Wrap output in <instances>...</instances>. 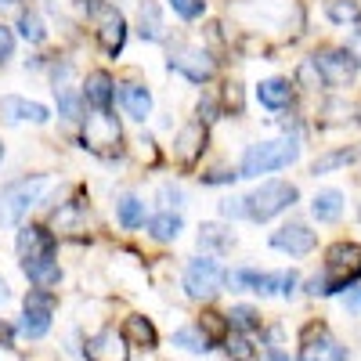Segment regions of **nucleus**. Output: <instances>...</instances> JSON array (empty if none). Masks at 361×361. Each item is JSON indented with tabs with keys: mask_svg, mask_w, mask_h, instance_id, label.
I'll return each instance as SVG.
<instances>
[{
	"mask_svg": "<svg viewBox=\"0 0 361 361\" xmlns=\"http://www.w3.org/2000/svg\"><path fill=\"white\" fill-rule=\"evenodd\" d=\"M51 188L47 177H22V180H11V185L0 192V224L4 228H15L29 209H33L44 192Z\"/></svg>",
	"mask_w": 361,
	"mask_h": 361,
	"instance_id": "obj_4",
	"label": "nucleus"
},
{
	"mask_svg": "<svg viewBox=\"0 0 361 361\" xmlns=\"http://www.w3.org/2000/svg\"><path fill=\"white\" fill-rule=\"evenodd\" d=\"M173 347H185L192 354H206L209 350V336L202 333L199 325H188V329H177L173 333Z\"/></svg>",
	"mask_w": 361,
	"mask_h": 361,
	"instance_id": "obj_29",
	"label": "nucleus"
},
{
	"mask_svg": "<svg viewBox=\"0 0 361 361\" xmlns=\"http://www.w3.org/2000/svg\"><path fill=\"white\" fill-rule=\"evenodd\" d=\"M11 54H15V37L8 25H0V62H8Z\"/></svg>",
	"mask_w": 361,
	"mask_h": 361,
	"instance_id": "obj_38",
	"label": "nucleus"
},
{
	"mask_svg": "<svg viewBox=\"0 0 361 361\" xmlns=\"http://www.w3.org/2000/svg\"><path fill=\"white\" fill-rule=\"evenodd\" d=\"M170 69H177L180 76H188L192 83H206L209 76L217 73V62L202 47H177L170 54Z\"/></svg>",
	"mask_w": 361,
	"mask_h": 361,
	"instance_id": "obj_12",
	"label": "nucleus"
},
{
	"mask_svg": "<svg viewBox=\"0 0 361 361\" xmlns=\"http://www.w3.org/2000/svg\"><path fill=\"white\" fill-rule=\"evenodd\" d=\"M224 318H228V325H231V329H238V333H253V329L260 325V314H257L253 307H246V304L231 307Z\"/></svg>",
	"mask_w": 361,
	"mask_h": 361,
	"instance_id": "obj_33",
	"label": "nucleus"
},
{
	"mask_svg": "<svg viewBox=\"0 0 361 361\" xmlns=\"http://www.w3.org/2000/svg\"><path fill=\"white\" fill-rule=\"evenodd\" d=\"M119 105H123V112L130 119H137V123H145V119L152 116V94H148V87H141V83H119Z\"/></svg>",
	"mask_w": 361,
	"mask_h": 361,
	"instance_id": "obj_18",
	"label": "nucleus"
},
{
	"mask_svg": "<svg viewBox=\"0 0 361 361\" xmlns=\"http://www.w3.org/2000/svg\"><path fill=\"white\" fill-rule=\"evenodd\" d=\"M271 246L289 257H307L318 246V235L307 224H282L279 231H271Z\"/></svg>",
	"mask_w": 361,
	"mask_h": 361,
	"instance_id": "obj_13",
	"label": "nucleus"
},
{
	"mask_svg": "<svg viewBox=\"0 0 361 361\" xmlns=\"http://www.w3.org/2000/svg\"><path fill=\"white\" fill-rule=\"evenodd\" d=\"M296 185H289V180H267V185H260L253 195H246V217L250 221H271L279 217L282 209H289L296 202Z\"/></svg>",
	"mask_w": 361,
	"mask_h": 361,
	"instance_id": "obj_5",
	"label": "nucleus"
},
{
	"mask_svg": "<svg viewBox=\"0 0 361 361\" xmlns=\"http://www.w3.org/2000/svg\"><path fill=\"white\" fill-rule=\"evenodd\" d=\"M159 199L166 202V209H170V206H180V202H185V195H180V188H173V185H163V188H159Z\"/></svg>",
	"mask_w": 361,
	"mask_h": 361,
	"instance_id": "obj_41",
	"label": "nucleus"
},
{
	"mask_svg": "<svg viewBox=\"0 0 361 361\" xmlns=\"http://www.w3.org/2000/svg\"><path fill=\"white\" fill-rule=\"evenodd\" d=\"M340 214H343V192L325 188V192H318V195L311 199V217H314L318 224L340 221Z\"/></svg>",
	"mask_w": 361,
	"mask_h": 361,
	"instance_id": "obj_24",
	"label": "nucleus"
},
{
	"mask_svg": "<svg viewBox=\"0 0 361 361\" xmlns=\"http://www.w3.org/2000/svg\"><path fill=\"white\" fill-rule=\"evenodd\" d=\"M130 354V343L123 340V333H116V329H102L87 340V357L90 361H127Z\"/></svg>",
	"mask_w": 361,
	"mask_h": 361,
	"instance_id": "obj_15",
	"label": "nucleus"
},
{
	"mask_svg": "<svg viewBox=\"0 0 361 361\" xmlns=\"http://www.w3.org/2000/svg\"><path fill=\"white\" fill-rule=\"evenodd\" d=\"M119 123H116V116L109 112H94V116H87V123H83V148H90V152H109V148H119Z\"/></svg>",
	"mask_w": 361,
	"mask_h": 361,
	"instance_id": "obj_11",
	"label": "nucleus"
},
{
	"mask_svg": "<svg viewBox=\"0 0 361 361\" xmlns=\"http://www.w3.org/2000/svg\"><path fill=\"white\" fill-rule=\"evenodd\" d=\"M357 123H361V109H357Z\"/></svg>",
	"mask_w": 361,
	"mask_h": 361,
	"instance_id": "obj_47",
	"label": "nucleus"
},
{
	"mask_svg": "<svg viewBox=\"0 0 361 361\" xmlns=\"http://www.w3.org/2000/svg\"><path fill=\"white\" fill-rule=\"evenodd\" d=\"M361 156V148H343V152H329V156H322V159H314L311 163V173L318 177V173H329V170H336V166H347V163H354Z\"/></svg>",
	"mask_w": 361,
	"mask_h": 361,
	"instance_id": "obj_30",
	"label": "nucleus"
},
{
	"mask_svg": "<svg viewBox=\"0 0 361 361\" xmlns=\"http://www.w3.org/2000/svg\"><path fill=\"white\" fill-rule=\"evenodd\" d=\"M221 214L224 217H246V199H224L221 202Z\"/></svg>",
	"mask_w": 361,
	"mask_h": 361,
	"instance_id": "obj_39",
	"label": "nucleus"
},
{
	"mask_svg": "<svg viewBox=\"0 0 361 361\" xmlns=\"http://www.w3.org/2000/svg\"><path fill=\"white\" fill-rule=\"evenodd\" d=\"M343 304H347V311H354V314H357V311H361V289H350Z\"/></svg>",
	"mask_w": 361,
	"mask_h": 361,
	"instance_id": "obj_43",
	"label": "nucleus"
},
{
	"mask_svg": "<svg viewBox=\"0 0 361 361\" xmlns=\"http://www.w3.org/2000/svg\"><path fill=\"white\" fill-rule=\"evenodd\" d=\"M228 354H235L238 361H246L250 354H253V347H250V340L238 333V336H228Z\"/></svg>",
	"mask_w": 361,
	"mask_h": 361,
	"instance_id": "obj_37",
	"label": "nucleus"
},
{
	"mask_svg": "<svg viewBox=\"0 0 361 361\" xmlns=\"http://www.w3.org/2000/svg\"><path fill=\"white\" fill-rule=\"evenodd\" d=\"M361 279V246L357 243H336L325 253V271L307 282V293L333 296L340 289H350Z\"/></svg>",
	"mask_w": 361,
	"mask_h": 361,
	"instance_id": "obj_2",
	"label": "nucleus"
},
{
	"mask_svg": "<svg viewBox=\"0 0 361 361\" xmlns=\"http://www.w3.org/2000/svg\"><path fill=\"white\" fill-rule=\"evenodd\" d=\"M15 246H18V257H22V264H33V260H51V257H54V250H58L54 235H51L47 228H37V224L22 228Z\"/></svg>",
	"mask_w": 361,
	"mask_h": 361,
	"instance_id": "obj_14",
	"label": "nucleus"
},
{
	"mask_svg": "<svg viewBox=\"0 0 361 361\" xmlns=\"http://www.w3.org/2000/svg\"><path fill=\"white\" fill-rule=\"evenodd\" d=\"M325 15L336 25H357L361 22V8L354 0H325Z\"/></svg>",
	"mask_w": 361,
	"mask_h": 361,
	"instance_id": "obj_28",
	"label": "nucleus"
},
{
	"mask_svg": "<svg viewBox=\"0 0 361 361\" xmlns=\"http://www.w3.org/2000/svg\"><path fill=\"white\" fill-rule=\"evenodd\" d=\"M18 33H22L29 44H44V37H47L44 18H40L37 11H22V15H18Z\"/></svg>",
	"mask_w": 361,
	"mask_h": 361,
	"instance_id": "obj_32",
	"label": "nucleus"
},
{
	"mask_svg": "<svg viewBox=\"0 0 361 361\" xmlns=\"http://www.w3.org/2000/svg\"><path fill=\"white\" fill-rule=\"evenodd\" d=\"M238 173H228V170H217V173H206L202 185H228V180H235Z\"/></svg>",
	"mask_w": 361,
	"mask_h": 361,
	"instance_id": "obj_42",
	"label": "nucleus"
},
{
	"mask_svg": "<svg viewBox=\"0 0 361 361\" xmlns=\"http://www.w3.org/2000/svg\"><path fill=\"white\" fill-rule=\"evenodd\" d=\"M15 4V0H0V11H4V8H11Z\"/></svg>",
	"mask_w": 361,
	"mask_h": 361,
	"instance_id": "obj_46",
	"label": "nucleus"
},
{
	"mask_svg": "<svg viewBox=\"0 0 361 361\" xmlns=\"http://www.w3.org/2000/svg\"><path fill=\"white\" fill-rule=\"evenodd\" d=\"M22 271L29 275V282H33L37 289H51L58 286V279H62V271H58V260H33V264H22Z\"/></svg>",
	"mask_w": 361,
	"mask_h": 361,
	"instance_id": "obj_25",
	"label": "nucleus"
},
{
	"mask_svg": "<svg viewBox=\"0 0 361 361\" xmlns=\"http://www.w3.org/2000/svg\"><path fill=\"white\" fill-rule=\"evenodd\" d=\"M260 361H289V357H286L282 350H275V347H264V350H260Z\"/></svg>",
	"mask_w": 361,
	"mask_h": 361,
	"instance_id": "obj_44",
	"label": "nucleus"
},
{
	"mask_svg": "<svg viewBox=\"0 0 361 361\" xmlns=\"http://www.w3.org/2000/svg\"><path fill=\"white\" fill-rule=\"evenodd\" d=\"M202 148H206V127L199 123V119H192V123H185L177 130V137H173V156L185 163V166H192L199 156H202Z\"/></svg>",
	"mask_w": 361,
	"mask_h": 361,
	"instance_id": "obj_17",
	"label": "nucleus"
},
{
	"mask_svg": "<svg viewBox=\"0 0 361 361\" xmlns=\"http://www.w3.org/2000/svg\"><path fill=\"white\" fill-rule=\"evenodd\" d=\"M300 361H347V347L329 333H318L300 347Z\"/></svg>",
	"mask_w": 361,
	"mask_h": 361,
	"instance_id": "obj_19",
	"label": "nucleus"
},
{
	"mask_svg": "<svg viewBox=\"0 0 361 361\" xmlns=\"http://www.w3.org/2000/svg\"><path fill=\"white\" fill-rule=\"evenodd\" d=\"M257 102L264 109H286L293 102V83L289 80H279V76H271L257 87Z\"/></svg>",
	"mask_w": 361,
	"mask_h": 361,
	"instance_id": "obj_22",
	"label": "nucleus"
},
{
	"mask_svg": "<svg viewBox=\"0 0 361 361\" xmlns=\"http://www.w3.org/2000/svg\"><path fill=\"white\" fill-rule=\"evenodd\" d=\"M314 66L322 69L325 83H333V87H347L354 80V69H357L354 54L347 47H325V51H318L314 54Z\"/></svg>",
	"mask_w": 361,
	"mask_h": 361,
	"instance_id": "obj_10",
	"label": "nucleus"
},
{
	"mask_svg": "<svg viewBox=\"0 0 361 361\" xmlns=\"http://www.w3.org/2000/svg\"><path fill=\"white\" fill-rule=\"evenodd\" d=\"M228 275H224V267L214 260V257H195L188 260L185 267V289L192 300H209V296H217L224 289Z\"/></svg>",
	"mask_w": 361,
	"mask_h": 361,
	"instance_id": "obj_7",
	"label": "nucleus"
},
{
	"mask_svg": "<svg viewBox=\"0 0 361 361\" xmlns=\"http://www.w3.org/2000/svg\"><path fill=\"white\" fill-rule=\"evenodd\" d=\"M231 289H250V293H260V296H271V293H282L289 296L296 289V271H282V275H260V271H231L228 275Z\"/></svg>",
	"mask_w": 361,
	"mask_h": 361,
	"instance_id": "obj_8",
	"label": "nucleus"
},
{
	"mask_svg": "<svg viewBox=\"0 0 361 361\" xmlns=\"http://www.w3.org/2000/svg\"><path fill=\"white\" fill-rule=\"evenodd\" d=\"M87 11H90V18L98 22V44H102V51L109 58H116L119 51H123V44H127V22H123V15H119L109 0H87Z\"/></svg>",
	"mask_w": 361,
	"mask_h": 361,
	"instance_id": "obj_6",
	"label": "nucleus"
},
{
	"mask_svg": "<svg viewBox=\"0 0 361 361\" xmlns=\"http://www.w3.org/2000/svg\"><path fill=\"white\" fill-rule=\"evenodd\" d=\"M8 296H11V293H8V282L0 279V304H8Z\"/></svg>",
	"mask_w": 361,
	"mask_h": 361,
	"instance_id": "obj_45",
	"label": "nucleus"
},
{
	"mask_svg": "<svg viewBox=\"0 0 361 361\" xmlns=\"http://www.w3.org/2000/svg\"><path fill=\"white\" fill-rule=\"evenodd\" d=\"M300 156V141L296 137H275V141H257L246 148L243 166H238V177H260L271 170H282L289 163H296Z\"/></svg>",
	"mask_w": 361,
	"mask_h": 361,
	"instance_id": "obj_3",
	"label": "nucleus"
},
{
	"mask_svg": "<svg viewBox=\"0 0 361 361\" xmlns=\"http://www.w3.org/2000/svg\"><path fill=\"white\" fill-rule=\"evenodd\" d=\"M202 322H206V336H221L228 325V318H221V314H202Z\"/></svg>",
	"mask_w": 361,
	"mask_h": 361,
	"instance_id": "obj_40",
	"label": "nucleus"
},
{
	"mask_svg": "<svg viewBox=\"0 0 361 361\" xmlns=\"http://www.w3.org/2000/svg\"><path fill=\"white\" fill-rule=\"evenodd\" d=\"M235 243V235L221 224H202L199 228V246H209V250H228Z\"/></svg>",
	"mask_w": 361,
	"mask_h": 361,
	"instance_id": "obj_31",
	"label": "nucleus"
},
{
	"mask_svg": "<svg viewBox=\"0 0 361 361\" xmlns=\"http://www.w3.org/2000/svg\"><path fill=\"white\" fill-rule=\"evenodd\" d=\"M148 231H152V238H159V243H173V238L180 235V217L173 214V209H163V214H156L152 221H148Z\"/></svg>",
	"mask_w": 361,
	"mask_h": 361,
	"instance_id": "obj_26",
	"label": "nucleus"
},
{
	"mask_svg": "<svg viewBox=\"0 0 361 361\" xmlns=\"http://www.w3.org/2000/svg\"><path fill=\"white\" fill-rule=\"evenodd\" d=\"M166 4L185 18V22H195L202 11H206V0H166Z\"/></svg>",
	"mask_w": 361,
	"mask_h": 361,
	"instance_id": "obj_36",
	"label": "nucleus"
},
{
	"mask_svg": "<svg viewBox=\"0 0 361 361\" xmlns=\"http://www.w3.org/2000/svg\"><path fill=\"white\" fill-rule=\"evenodd\" d=\"M0 116H4V123H47L51 112L40 105V102H29V98H18V94H4L0 98Z\"/></svg>",
	"mask_w": 361,
	"mask_h": 361,
	"instance_id": "obj_16",
	"label": "nucleus"
},
{
	"mask_svg": "<svg viewBox=\"0 0 361 361\" xmlns=\"http://www.w3.org/2000/svg\"><path fill=\"white\" fill-rule=\"evenodd\" d=\"M83 90L76 94V90L69 87V90H62V94H58V112H62L66 119H83Z\"/></svg>",
	"mask_w": 361,
	"mask_h": 361,
	"instance_id": "obj_34",
	"label": "nucleus"
},
{
	"mask_svg": "<svg viewBox=\"0 0 361 361\" xmlns=\"http://www.w3.org/2000/svg\"><path fill=\"white\" fill-rule=\"evenodd\" d=\"M116 217L123 228H141L145 224V202L137 195H123L116 202Z\"/></svg>",
	"mask_w": 361,
	"mask_h": 361,
	"instance_id": "obj_27",
	"label": "nucleus"
},
{
	"mask_svg": "<svg viewBox=\"0 0 361 361\" xmlns=\"http://www.w3.org/2000/svg\"><path fill=\"white\" fill-rule=\"evenodd\" d=\"M51 314H54V296L51 289H33L25 296V314H22V336L29 340H40L47 329H51Z\"/></svg>",
	"mask_w": 361,
	"mask_h": 361,
	"instance_id": "obj_9",
	"label": "nucleus"
},
{
	"mask_svg": "<svg viewBox=\"0 0 361 361\" xmlns=\"http://www.w3.org/2000/svg\"><path fill=\"white\" fill-rule=\"evenodd\" d=\"M137 33L145 40H163L166 37V25H163V15H159L156 0H141L137 4Z\"/></svg>",
	"mask_w": 361,
	"mask_h": 361,
	"instance_id": "obj_23",
	"label": "nucleus"
},
{
	"mask_svg": "<svg viewBox=\"0 0 361 361\" xmlns=\"http://www.w3.org/2000/svg\"><path fill=\"white\" fill-rule=\"evenodd\" d=\"M231 15L250 29H267V33H296L304 25V11L296 0H238L231 4Z\"/></svg>",
	"mask_w": 361,
	"mask_h": 361,
	"instance_id": "obj_1",
	"label": "nucleus"
},
{
	"mask_svg": "<svg viewBox=\"0 0 361 361\" xmlns=\"http://www.w3.org/2000/svg\"><path fill=\"white\" fill-rule=\"evenodd\" d=\"M296 83H300V87H307V90L325 87V76H322V69L314 66V58H304V62H300V69H296Z\"/></svg>",
	"mask_w": 361,
	"mask_h": 361,
	"instance_id": "obj_35",
	"label": "nucleus"
},
{
	"mask_svg": "<svg viewBox=\"0 0 361 361\" xmlns=\"http://www.w3.org/2000/svg\"><path fill=\"white\" fill-rule=\"evenodd\" d=\"M83 98L94 105V112H109V105H112V98H116V83H112V76L109 73H90L87 76V83H83Z\"/></svg>",
	"mask_w": 361,
	"mask_h": 361,
	"instance_id": "obj_20",
	"label": "nucleus"
},
{
	"mask_svg": "<svg viewBox=\"0 0 361 361\" xmlns=\"http://www.w3.org/2000/svg\"><path fill=\"white\" fill-rule=\"evenodd\" d=\"M123 340L134 343V347H141V350H152L159 343V333H156V325L148 322L145 314H130L123 322Z\"/></svg>",
	"mask_w": 361,
	"mask_h": 361,
	"instance_id": "obj_21",
	"label": "nucleus"
}]
</instances>
